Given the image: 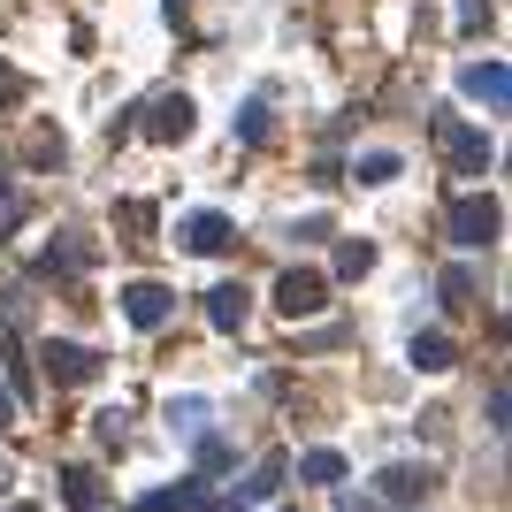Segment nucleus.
I'll return each instance as SVG.
<instances>
[{"label": "nucleus", "mask_w": 512, "mask_h": 512, "mask_svg": "<svg viewBox=\"0 0 512 512\" xmlns=\"http://www.w3.org/2000/svg\"><path fill=\"white\" fill-rule=\"evenodd\" d=\"M451 245H467V253H482V245H497V230H505V207H497L490 192H459L451 199Z\"/></svg>", "instance_id": "1"}, {"label": "nucleus", "mask_w": 512, "mask_h": 512, "mask_svg": "<svg viewBox=\"0 0 512 512\" xmlns=\"http://www.w3.org/2000/svg\"><path fill=\"white\" fill-rule=\"evenodd\" d=\"M428 130H436V146H444V161H451L459 176H482V169H490V138H482V130H467L459 115H436Z\"/></svg>", "instance_id": "2"}, {"label": "nucleus", "mask_w": 512, "mask_h": 512, "mask_svg": "<svg viewBox=\"0 0 512 512\" xmlns=\"http://www.w3.org/2000/svg\"><path fill=\"white\" fill-rule=\"evenodd\" d=\"M276 306L291 321H306V314H321V306H329V283L314 276V268H283L276 276Z\"/></svg>", "instance_id": "3"}, {"label": "nucleus", "mask_w": 512, "mask_h": 512, "mask_svg": "<svg viewBox=\"0 0 512 512\" xmlns=\"http://www.w3.org/2000/svg\"><path fill=\"white\" fill-rule=\"evenodd\" d=\"M39 360H46L54 383H92V375H100V352H92V344H69V337H54Z\"/></svg>", "instance_id": "4"}, {"label": "nucleus", "mask_w": 512, "mask_h": 512, "mask_svg": "<svg viewBox=\"0 0 512 512\" xmlns=\"http://www.w3.org/2000/svg\"><path fill=\"white\" fill-rule=\"evenodd\" d=\"M146 138H161V146L192 138V100H184V92H161V100L146 107Z\"/></svg>", "instance_id": "5"}, {"label": "nucleus", "mask_w": 512, "mask_h": 512, "mask_svg": "<svg viewBox=\"0 0 512 512\" xmlns=\"http://www.w3.org/2000/svg\"><path fill=\"white\" fill-rule=\"evenodd\" d=\"M169 306H176L169 283H130V291H123V314L138 321V329H161V321H169Z\"/></svg>", "instance_id": "6"}, {"label": "nucleus", "mask_w": 512, "mask_h": 512, "mask_svg": "<svg viewBox=\"0 0 512 512\" xmlns=\"http://www.w3.org/2000/svg\"><path fill=\"white\" fill-rule=\"evenodd\" d=\"M467 100H482V107H505L512 100V77H505V62H467Z\"/></svg>", "instance_id": "7"}, {"label": "nucleus", "mask_w": 512, "mask_h": 512, "mask_svg": "<svg viewBox=\"0 0 512 512\" xmlns=\"http://www.w3.org/2000/svg\"><path fill=\"white\" fill-rule=\"evenodd\" d=\"M184 245H192V253H230L237 245V230H230V214H192V222H184Z\"/></svg>", "instance_id": "8"}, {"label": "nucleus", "mask_w": 512, "mask_h": 512, "mask_svg": "<svg viewBox=\"0 0 512 512\" xmlns=\"http://www.w3.org/2000/svg\"><path fill=\"white\" fill-rule=\"evenodd\" d=\"M245 314H253L245 283H214V291H207V321H214V329H245Z\"/></svg>", "instance_id": "9"}, {"label": "nucleus", "mask_w": 512, "mask_h": 512, "mask_svg": "<svg viewBox=\"0 0 512 512\" xmlns=\"http://www.w3.org/2000/svg\"><path fill=\"white\" fill-rule=\"evenodd\" d=\"M62 505H69V512H100V505H107V482H100L92 467H69V474H62Z\"/></svg>", "instance_id": "10"}, {"label": "nucleus", "mask_w": 512, "mask_h": 512, "mask_svg": "<svg viewBox=\"0 0 512 512\" xmlns=\"http://www.w3.org/2000/svg\"><path fill=\"white\" fill-rule=\"evenodd\" d=\"M138 512H207V482H176V490H146Z\"/></svg>", "instance_id": "11"}, {"label": "nucleus", "mask_w": 512, "mask_h": 512, "mask_svg": "<svg viewBox=\"0 0 512 512\" xmlns=\"http://www.w3.org/2000/svg\"><path fill=\"white\" fill-rule=\"evenodd\" d=\"M375 482H383L390 505H413V497H428V467H383Z\"/></svg>", "instance_id": "12"}, {"label": "nucleus", "mask_w": 512, "mask_h": 512, "mask_svg": "<svg viewBox=\"0 0 512 512\" xmlns=\"http://www.w3.org/2000/svg\"><path fill=\"white\" fill-rule=\"evenodd\" d=\"M451 360H459V352H451V337H444V329H428V337H413V367H421V375H444Z\"/></svg>", "instance_id": "13"}, {"label": "nucleus", "mask_w": 512, "mask_h": 512, "mask_svg": "<svg viewBox=\"0 0 512 512\" xmlns=\"http://www.w3.org/2000/svg\"><path fill=\"white\" fill-rule=\"evenodd\" d=\"M367 268H375V245H367V237H344L337 245V276H367Z\"/></svg>", "instance_id": "14"}, {"label": "nucleus", "mask_w": 512, "mask_h": 512, "mask_svg": "<svg viewBox=\"0 0 512 512\" xmlns=\"http://www.w3.org/2000/svg\"><path fill=\"white\" fill-rule=\"evenodd\" d=\"M299 474L329 490V482H344V459H337V451H306V459H299Z\"/></svg>", "instance_id": "15"}, {"label": "nucleus", "mask_w": 512, "mask_h": 512, "mask_svg": "<svg viewBox=\"0 0 512 512\" xmlns=\"http://www.w3.org/2000/svg\"><path fill=\"white\" fill-rule=\"evenodd\" d=\"M276 490H283V451H268L253 467V482H245V497H276Z\"/></svg>", "instance_id": "16"}, {"label": "nucleus", "mask_w": 512, "mask_h": 512, "mask_svg": "<svg viewBox=\"0 0 512 512\" xmlns=\"http://www.w3.org/2000/svg\"><path fill=\"white\" fill-rule=\"evenodd\" d=\"M115 222H123L130 237H153V207H146V199H123V207H115Z\"/></svg>", "instance_id": "17"}, {"label": "nucleus", "mask_w": 512, "mask_h": 512, "mask_svg": "<svg viewBox=\"0 0 512 512\" xmlns=\"http://www.w3.org/2000/svg\"><path fill=\"white\" fill-rule=\"evenodd\" d=\"M237 138H245V146H268V107H245V115H237Z\"/></svg>", "instance_id": "18"}, {"label": "nucleus", "mask_w": 512, "mask_h": 512, "mask_svg": "<svg viewBox=\"0 0 512 512\" xmlns=\"http://www.w3.org/2000/svg\"><path fill=\"white\" fill-rule=\"evenodd\" d=\"M352 176H360V184H390V176H398V153H367Z\"/></svg>", "instance_id": "19"}, {"label": "nucleus", "mask_w": 512, "mask_h": 512, "mask_svg": "<svg viewBox=\"0 0 512 512\" xmlns=\"http://www.w3.org/2000/svg\"><path fill=\"white\" fill-rule=\"evenodd\" d=\"M444 299H451V306L474 299V276H467V268H451V276H444Z\"/></svg>", "instance_id": "20"}, {"label": "nucleus", "mask_w": 512, "mask_h": 512, "mask_svg": "<svg viewBox=\"0 0 512 512\" xmlns=\"http://www.w3.org/2000/svg\"><path fill=\"white\" fill-rule=\"evenodd\" d=\"M31 161H39V169H46V161H62V138H54V130H39V138H31Z\"/></svg>", "instance_id": "21"}, {"label": "nucleus", "mask_w": 512, "mask_h": 512, "mask_svg": "<svg viewBox=\"0 0 512 512\" xmlns=\"http://www.w3.org/2000/svg\"><path fill=\"white\" fill-rule=\"evenodd\" d=\"M199 467L222 474V467H230V444H214V436H207V444H199Z\"/></svg>", "instance_id": "22"}, {"label": "nucleus", "mask_w": 512, "mask_h": 512, "mask_svg": "<svg viewBox=\"0 0 512 512\" xmlns=\"http://www.w3.org/2000/svg\"><path fill=\"white\" fill-rule=\"evenodd\" d=\"M23 92H31V85H23L16 69H0V107H23Z\"/></svg>", "instance_id": "23"}, {"label": "nucleus", "mask_w": 512, "mask_h": 512, "mask_svg": "<svg viewBox=\"0 0 512 512\" xmlns=\"http://www.w3.org/2000/svg\"><path fill=\"white\" fill-rule=\"evenodd\" d=\"M8 421H16V398H8V390H0V428H8Z\"/></svg>", "instance_id": "24"}, {"label": "nucleus", "mask_w": 512, "mask_h": 512, "mask_svg": "<svg viewBox=\"0 0 512 512\" xmlns=\"http://www.w3.org/2000/svg\"><path fill=\"white\" fill-rule=\"evenodd\" d=\"M207 512H245V505H222V497H207Z\"/></svg>", "instance_id": "25"}]
</instances>
